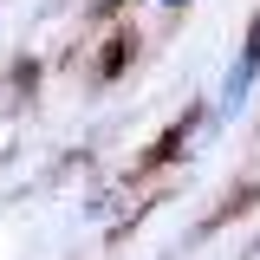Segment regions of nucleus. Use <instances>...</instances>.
Here are the masks:
<instances>
[{
	"label": "nucleus",
	"instance_id": "f257e3e1",
	"mask_svg": "<svg viewBox=\"0 0 260 260\" xmlns=\"http://www.w3.org/2000/svg\"><path fill=\"white\" fill-rule=\"evenodd\" d=\"M254 78H260V20H254V32H247V46H241V59H234V72H228V85H221V117L247 104V91H254Z\"/></svg>",
	"mask_w": 260,
	"mask_h": 260
}]
</instances>
